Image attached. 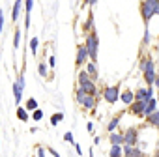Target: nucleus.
Here are the masks:
<instances>
[{"instance_id":"26","label":"nucleus","mask_w":159,"mask_h":157,"mask_svg":"<svg viewBox=\"0 0 159 157\" xmlns=\"http://www.w3.org/2000/svg\"><path fill=\"white\" fill-rule=\"evenodd\" d=\"M62 120H64V114H62V112H54V114L51 116V125H58Z\"/></svg>"},{"instance_id":"25","label":"nucleus","mask_w":159,"mask_h":157,"mask_svg":"<svg viewBox=\"0 0 159 157\" xmlns=\"http://www.w3.org/2000/svg\"><path fill=\"white\" fill-rule=\"evenodd\" d=\"M26 109H28V112H34L36 109H39V105H38V101L34 99V97H28L26 99V105H25Z\"/></svg>"},{"instance_id":"15","label":"nucleus","mask_w":159,"mask_h":157,"mask_svg":"<svg viewBox=\"0 0 159 157\" xmlns=\"http://www.w3.org/2000/svg\"><path fill=\"white\" fill-rule=\"evenodd\" d=\"M23 6H25V0H15V2H13V8H11V21H13V23L19 19Z\"/></svg>"},{"instance_id":"6","label":"nucleus","mask_w":159,"mask_h":157,"mask_svg":"<svg viewBox=\"0 0 159 157\" xmlns=\"http://www.w3.org/2000/svg\"><path fill=\"white\" fill-rule=\"evenodd\" d=\"M88 60H90V54H88L86 45H84V43H83V45H79V47H77V56H75V64H77V67L86 65Z\"/></svg>"},{"instance_id":"43","label":"nucleus","mask_w":159,"mask_h":157,"mask_svg":"<svg viewBox=\"0 0 159 157\" xmlns=\"http://www.w3.org/2000/svg\"><path fill=\"white\" fill-rule=\"evenodd\" d=\"M157 17H159V8H157Z\"/></svg>"},{"instance_id":"34","label":"nucleus","mask_w":159,"mask_h":157,"mask_svg":"<svg viewBox=\"0 0 159 157\" xmlns=\"http://www.w3.org/2000/svg\"><path fill=\"white\" fill-rule=\"evenodd\" d=\"M47 151H49V153H51V155H52V157H62V155H60V153H58V151H56V150H54V148H49V150H47Z\"/></svg>"},{"instance_id":"31","label":"nucleus","mask_w":159,"mask_h":157,"mask_svg":"<svg viewBox=\"0 0 159 157\" xmlns=\"http://www.w3.org/2000/svg\"><path fill=\"white\" fill-rule=\"evenodd\" d=\"M47 153H49V151H47L45 148H41V146L36 148V157H47Z\"/></svg>"},{"instance_id":"21","label":"nucleus","mask_w":159,"mask_h":157,"mask_svg":"<svg viewBox=\"0 0 159 157\" xmlns=\"http://www.w3.org/2000/svg\"><path fill=\"white\" fill-rule=\"evenodd\" d=\"M28 47H30V54L32 56H38V51H39V38H30V41H28Z\"/></svg>"},{"instance_id":"35","label":"nucleus","mask_w":159,"mask_h":157,"mask_svg":"<svg viewBox=\"0 0 159 157\" xmlns=\"http://www.w3.org/2000/svg\"><path fill=\"white\" fill-rule=\"evenodd\" d=\"M17 83H19V84L23 86V88L26 86V84H25V75H19V77H17Z\"/></svg>"},{"instance_id":"27","label":"nucleus","mask_w":159,"mask_h":157,"mask_svg":"<svg viewBox=\"0 0 159 157\" xmlns=\"http://www.w3.org/2000/svg\"><path fill=\"white\" fill-rule=\"evenodd\" d=\"M21 30H15V34H13V49H19V45H21Z\"/></svg>"},{"instance_id":"32","label":"nucleus","mask_w":159,"mask_h":157,"mask_svg":"<svg viewBox=\"0 0 159 157\" xmlns=\"http://www.w3.org/2000/svg\"><path fill=\"white\" fill-rule=\"evenodd\" d=\"M64 140H66V142H71V144H75V138H73V133H71V131H67V133L64 135Z\"/></svg>"},{"instance_id":"7","label":"nucleus","mask_w":159,"mask_h":157,"mask_svg":"<svg viewBox=\"0 0 159 157\" xmlns=\"http://www.w3.org/2000/svg\"><path fill=\"white\" fill-rule=\"evenodd\" d=\"M153 96H155V86H144V88L135 90V99L139 101H150Z\"/></svg>"},{"instance_id":"37","label":"nucleus","mask_w":159,"mask_h":157,"mask_svg":"<svg viewBox=\"0 0 159 157\" xmlns=\"http://www.w3.org/2000/svg\"><path fill=\"white\" fill-rule=\"evenodd\" d=\"M54 65H56V58L51 56V58H49V67H54Z\"/></svg>"},{"instance_id":"17","label":"nucleus","mask_w":159,"mask_h":157,"mask_svg":"<svg viewBox=\"0 0 159 157\" xmlns=\"http://www.w3.org/2000/svg\"><path fill=\"white\" fill-rule=\"evenodd\" d=\"M157 105H159L157 97H152L150 101H146V107H144V118L150 116L152 112H155V110H157Z\"/></svg>"},{"instance_id":"18","label":"nucleus","mask_w":159,"mask_h":157,"mask_svg":"<svg viewBox=\"0 0 159 157\" xmlns=\"http://www.w3.org/2000/svg\"><path fill=\"white\" fill-rule=\"evenodd\" d=\"M15 116H17V120H21V122H28V120H30V112H28L26 107H17Z\"/></svg>"},{"instance_id":"10","label":"nucleus","mask_w":159,"mask_h":157,"mask_svg":"<svg viewBox=\"0 0 159 157\" xmlns=\"http://www.w3.org/2000/svg\"><path fill=\"white\" fill-rule=\"evenodd\" d=\"M144 107H146V101H139V99H135L127 109L135 114V116H140V118H144Z\"/></svg>"},{"instance_id":"39","label":"nucleus","mask_w":159,"mask_h":157,"mask_svg":"<svg viewBox=\"0 0 159 157\" xmlns=\"http://www.w3.org/2000/svg\"><path fill=\"white\" fill-rule=\"evenodd\" d=\"M86 129H88V131H94V123H92V122H88V123H86Z\"/></svg>"},{"instance_id":"13","label":"nucleus","mask_w":159,"mask_h":157,"mask_svg":"<svg viewBox=\"0 0 159 157\" xmlns=\"http://www.w3.org/2000/svg\"><path fill=\"white\" fill-rule=\"evenodd\" d=\"M84 69L88 71V75H90V78H92V81H99V71H98V64H96V62L88 60Z\"/></svg>"},{"instance_id":"19","label":"nucleus","mask_w":159,"mask_h":157,"mask_svg":"<svg viewBox=\"0 0 159 157\" xmlns=\"http://www.w3.org/2000/svg\"><path fill=\"white\" fill-rule=\"evenodd\" d=\"M146 123H148L150 127H157V129H159V109H157L155 112H152L150 116H146Z\"/></svg>"},{"instance_id":"3","label":"nucleus","mask_w":159,"mask_h":157,"mask_svg":"<svg viewBox=\"0 0 159 157\" xmlns=\"http://www.w3.org/2000/svg\"><path fill=\"white\" fill-rule=\"evenodd\" d=\"M157 8H159V0H142L140 4V15L148 26V23L157 15Z\"/></svg>"},{"instance_id":"2","label":"nucleus","mask_w":159,"mask_h":157,"mask_svg":"<svg viewBox=\"0 0 159 157\" xmlns=\"http://www.w3.org/2000/svg\"><path fill=\"white\" fill-rule=\"evenodd\" d=\"M77 86H81L86 94H90V96H101V92L98 90V84H96V81H92L90 78V75H88V71L86 69H81L79 71V75H77Z\"/></svg>"},{"instance_id":"41","label":"nucleus","mask_w":159,"mask_h":157,"mask_svg":"<svg viewBox=\"0 0 159 157\" xmlns=\"http://www.w3.org/2000/svg\"><path fill=\"white\" fill-rule=\"evenodd\" d=\"M94 144H96V146L101 144V138H99V137H94Z\"/></svg>"},{"instance_id":"29","label":"nucleus","mask_w":159,"mask_h":157,"mask_svg":"<svg viewBox=\"0 0 159 157\" xmlns=\"http://www.w3.org/2000/svg\"><path fill=\"white\" fill-rule=\"evenodd\" d=\"M38 71H39L41 77H47V64H45V62H39V64H38Z\"/></svg>"},{"instance_id":"30","label":"nucleus","mask_w":159,"mask_h":157,"mask_svg":"<svg viewBox=\"0 0 159 157\" xmlns=\"http://www.w3.org/2000/svg\"><path fill=\"white\" fill-rule=\"evenodd\" d=\"M41 118H43V110H41V109H36V110L32 112V120H34V122H39Z\"/></svg>"},{"instance_id":"20","label":"nucleus","mask_w":159,"mask_h":157,"mask_svg":"<svg viewBox=\"0 0 159 157\" xmlns=\"http://www.w3.org/2000/svg\"><path fill=\"white\" fill-rule=\"evenodd\" d=\"M120 122H122V114H116L114 118H111V122L107 123V131H109V133L116 131V129H118V125H120Z\"/></svg>"},{"instance_id":"12","label":"nucleus","mask_w":159,"mask_h":157,"mask_svg":"<svg viewBox=\"0 0 159 157\" xmlns=\"http://www.w3.org/2000/svg\"><path fill=\"white\" fill-rule=\"evenodd\" d=\"M11 92H13V99H15V105H21V101H23V92H25V88L15 81L13 84H11Z\"/></svg>"},{"instance_id":"1","label":"nucleus","mask_w":159,"mask_h":157,"mask_svg":"<svg viewBox=\"0 0 159 157\" xmlns=\"http://www.w3.org/2000/svg\"><path fill=\"white\" fill-rule=\"evenodd\" d=\"M139 69L142 71V78L146 86H153L155 78H157V69H155V62L150 56H142L139 62Z\"/></svg>"},{"instance_id":"11","label":"nucleus","mask_w":159,"mask_h":157,"mask_svg":"<svg viewBox=\"0 0 159 157\" xmlns=\"http://www.w3.org/2000/svg\"><path fill=\"white\" fill-rule=\"evenodd\" d=\"M98 96H90V94H86V97H84V101H83V109L84 110H96V107H98Z\"/></svg>"},{"instance_id":"9","label":"nucleus","mask_w":159,"mask_h":157,"mask_svg":"<svg viewBox=\"0 0 159 157\" xmlns=\"http://www.w3.org/2000/svg\"><path fill=\"white\" fill-rule=\"evenodd\" d=\"M124 157H146V151H142L139 146L124 144Z\"/></svg>"},{"instance_id":"28","label":"nucleus","mask_w":159,"mask_h":157,"mask_svg":"<svg viewBox=\"0 0 159 157\" xmlns=\"http://www.w3.org/2000/svg\"><path fill=\"white\" fill-rule=\"evenodd\" d=\"M150 41H152V34H150V30H148V26H146V30H144V36H142V43L148 47V45H150Z\"/></svg>"},{"instance_id":"23","label":"nucleus","mask_w":159,"mask_h":157,"mask_svg":"<svg viewBox=\"0 0 159 157\" xmlns=\"http://www.w3.org/2000/svg\"><path fill=\"white\" fill-rule=\"evenodd\" d=\"M84 97H86V92H84L81 86H77V88H75V101H77L79 105H83Z\"/></svg>"},{"instance_id":"8","label":"nucleus","mask_w":159,"mask_h":157,"mask_svg":"<svg viewBox=\"0 0 159 157\" xmlns=\"http://www.w3.org/2000/svg\"><path fill=\"white\" fill-rule=\"evenodd\" d=\"M124 144H129V146H139V129L137 127H127L124 131Z\"/></svg>"},{"instance_id":"24","label":"nucleus","mask_w":159,"mask_h":157,"mask_svg":"<svg viewBox=\"0 0 159 157\" xmlns=\"http://www.w3.org/2000/svg\"><path fill=\"white\" fill-rule=\"evenodd\" d=\"M94 30V13L90 11L86 15V23H84V32H92Z\"/></svg>"},{"instance_id":"33","label":"nucleus","mask_w":159,"mask_h":157,"mask_svg":"<svg viewBox=\"0 0 159 157\" xmlns=\"http://www.w3.org/2000/svg\"><path fill=\"white\" fill-rule=\"evenodd\" d=\"M2 28H4V11L0 10V34H2Z\"/></svg>"},{"instance_id":"36","label":"nucleus","mask_w":159,"mask_h":157,"mask_svg":"<svg viewBox=\"0 0 159 157\" xmlns=\"http://www.w3.org/2000/svg\"><path fill=\"white\" fill-rule=\"evenodd\" d=\"M75 153H77V155H83V148H81V144H75Z\"/></svg>"},{"instance_id":"16","label":"nucleus","mask_w":159,"mask_h":157,"mask_svg":"<svg viewBox=\"0 0 159 157\" xmlns=\"http://www.w3.org/2000/svg\"><path fill=\"white\" fill-rule=\"evenodd\" d=\"M120 101H122L125 107H129V105L135 101V92H131V90H124V92L120 94Z\"/></svg>"},{"instance_id":"40","label":"nucleus","mask_w":159,"mask_h":157,"mask_svg":"<svg viewBox=\"0 0 159 157\" xmlns=\"http://www.w3.org/2000/svg\"><path fill=\"white\" fill-rule=\"evenodd\" d=\"M153 86H155V90H159V75H157V78H155V83H153Z\"/></svg>"},{"instance_id":"5","label":"nucleus","mask_w":159,"mask_h":157,"mask_svg":"<svg viewBox=\"0 0 159 157\" xmlns=\"http://www.w3.org/2000/svg\"><path fill=\"white\" fill-rule=\"evenodd\" d=\"M120 86L118 84H111V86H105L103 92H101V97L105 99V103L109 105H116V101H120Z\"/></svg>"},{"instance_id":"38","label":"nucleus","mask_w":159,"mask_h":157,"mask_svg":"<svg viewBox=\"0 0 159 157\" xmlns=\"http://www.w3.org/2000/svg\"><path fill=\"white\" fill-rule=\"evenodd\" d=\"M84 2H86V6H90V8H92V6H96V4H98V0H84Z\"/></svg>"},{"instance_id":"42","label":"nucleus","mask_w":159,"mask_h":157,"mask_svg":"<svg viewBox=\"0 0 159 157\" xmlns=\"http://www.w3.org/2000/svg\"><path fill=\"white\" fill-rule=\"evenodd\" d=\"M155 97H157V101H159V90H157V92H155Z\"/></svg>"},{"instance_id":"4","label":"nucleus","mask_w":159,"mask_h":157,"mask_svg":"<svg viewBox=\"0 0 159 157\" xmlns=\"http://www.w3.org/2000/svg\"><path fill=\"white\" fill-rule=\"evenodd\" d=\"M84 45L88 49V54H90V60L98 64V52H99V38L96 34V30L88 32L86 34V39H84Z\"/></svg>"},{"instance_id":"14","label":"nucleus","mask_w":159,"mask_h":157,"mask_svg":"<svg viewBox=\"0 0 159 157\" xmlns=\"http://www.w3.org/2000/svg\"><path fill=\"white\" fill-rule=\"evenodd\" d=\"M109 142H111V146H114V144H118V146H124V133H120V131H112V133H109Z\"/></svg>"},{"instance_id":"22","label":"nucleus","mask_w":159,"mask_h":157,"mask_svg":"<svg viewBox=\"0 0 159 157\" xmlns=\"http://www.w3.org/2000/svg\"><path fill=\"white\" fill-rule=\"evenodd\" d=\"M109 157H124V146H118V144L111 146V150H109Z\"/></svg>"}]
</instances>
